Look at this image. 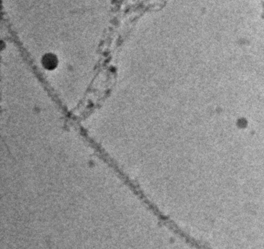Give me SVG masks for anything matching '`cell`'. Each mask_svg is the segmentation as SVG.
Masks as SVG:
<instances>
[{"mask_svg": "<svg viewBox=\"0 0 264 249\" xmlns=\"http://www.w3.org/2000/svg\"><path fill=\"white\" fill-rule=\"evenodd\" d=\"M43 65L45 68L48 69H52L55 68L57 64V60L56 57L52 55H47L43 58Z\"/></svg>", "mask_w": 264, "mask_h": 249, "instance_id": "1", "label": "cell"}]
</instances>
